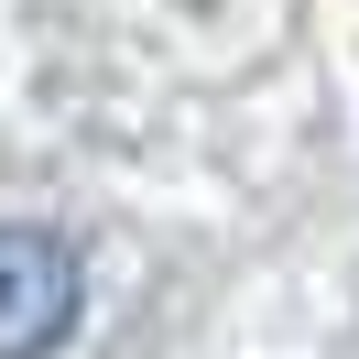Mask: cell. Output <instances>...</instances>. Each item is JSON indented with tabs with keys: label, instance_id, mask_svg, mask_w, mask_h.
<instances>
[{
	"label": "cell",
	"instance_id": "1",
	"mask_svg": "<svg viewBox=\"0 0 359 359\" xmlns=\"http://www.w3.org/2000/svg\"><path fill=\"white\" fill-rule=\"evenodd\" d=\"M88 316V262L66 229L0 218V359H55Z\"/></svg>",
	"mask_w": 359,
	"mask_h": 359
}]
</instances>
